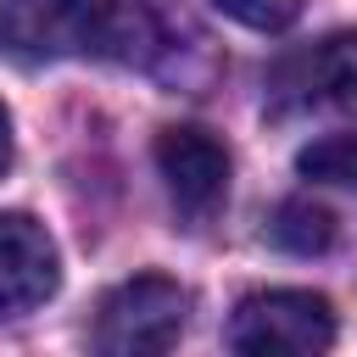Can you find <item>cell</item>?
Segmentation results:
<instances>
[{
    "label": "cell",
    "mask_w": 357,
    "mask_h": 357,
    "mask_svg": "<svg viewBox=\"0 0 357 357\" xmlns=\"http://www.w3.org/2000/svg\"><path fill=\"white\" fill-rule=\"evenodd\" d=\"M184 312L190 296L184 284L162 279V273H134L117 290H106L100 312H95V351L106 357H145V351H167L184 335Z\"/></svg>",
    "instance_id": "7a4b0ae2"
},
{
    "label": "cell",
    "mask_w": 357,
    "mask_h": 357,
    "mask_svg": "<svg viewBox=\"0 0 357 357\" xmlns=\"http://www.w3.org/2000/svg\"><path fill=\"white\" fill-rule=\"evenodd\" d=\"M156 173L184 218H212L229 195V151L206 128H162L156 134Z\"/></svg>",
    "instance_id": "5b68a950"
},
{
    "label": "cell",
    "mask_w": 357,
    "mask_h": 357,
    "mask_svg": "<svg viewBox=\"0 0 357 357\" xmlns=\"http://www.w3.org/2000/svg\"><path fill=\"white\" fill-rule=\"evenodd\" d=\"M346 100H357V33H329V39L296 45L268 67V112L273 117L329 112Z\"/></svg>",
    "instance_id": "277c9868"
},
{
    "label": "cell",
    "mask_w": 357,
    "mask_h": 357,
    "mask_svg": "<svg viewBox=\"0 0 357 357\" xmlns=\"http://www.w3.org/2000/svg\"><path fill=\"white\" fill-rule=\"evenodd\" d=\"M212 6L223 17H234L240 28H257V33H279L307 11V0H212Z\"/></svg>",
    "instance_id": "9c48e42d"
},
{
    "label": "cell",
    "mask_w": 357,
    "mask_h": 357,
    "mask_svg": "<svg viewBox=\"0 0 357 357\" xmlns=\"http://www.w3.org/2000/svg\"><path fill=\"white\" fill-rule=\"evenodd\" d=\"M0 50L22 67L89 56L145 67L162 50V28L139 0H0Z\"/></svg>",
    "instance_id": "6da1fadb"
},
{
    "label": "cell",
    "mask_w": 357,
    "mask_h": 357,
    "mask_svg": "<svg viewBox=\"0 0 357 357\" xmlns=\"http://www.w3.org/2000/svg\"><path fill=\"white\" fill-rule=\"evenodd\" d=\"M268 240L290 257H324L335 245V212L307 201V195H290L279 201V212L268 218Z\"/></svg>",
    "instance_id": "52a82bcc"
},
{
    "label": "cell",
    "mask_w": 357,
    "mask_h": 357,
    "mask_svg": "<svg viewBox=\"0 0 357 357\" xmlns=\"http://www.w3.org/2000/svg\"><path fill=\"white\" fill-rule=\"evenodd\" d=\"M223 340L251 357H312L335 346V312L312 290H257L234 307Z\"/></svg>",
    "instance_id": "3957f363"
},
{
    "label": "cell",
    "mask_w": 357,
    "mask_h": 357,
    "mask_svg": "<svg viewBox=\"0 0 357 357\" xmlns=\"http://www.w3.org/2000/svg\"><path fill=\"white\" fill-rule=\"evenodd\" d=\"M56 240L28 212H0V318L33 312L56 296Z\"/></svg>",
    "instance_id": "8992f818"
},
{
    "label": "cell",
    "mask_w": 357,
    "mask_h": 357,
    "mask_svg": "<svg viewBox=\"0 0 357 357\" xmlns=\"http://www.w3.org/2000/svg\"><path fill=\"white\" fill-rule=\"evenodd\" d=\"M296 167L307 178H318V184H351L357 190V134H324V139H312L296 156Z\"/></svg>",
    "instance_id": "ba28073f"
},
{
    "label": "cell",
    "mask_w": 357,
    "mask_h": 357,
    "mask_svg": "<svg viewBox=\"0 0 357 357\" xmlns=\"http://www.w3.org/2000/svg\"><path fill=\"white\" fill-rule=\"evenodd\" d=\"M11 167V117H6V106H0V173Z\"/></svg>",
    "instance_id": "30bf717a"
}]
</instances>
